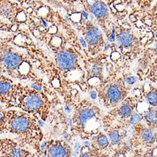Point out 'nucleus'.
<instances>
[{
  "label": "nucleus",
  "mask_w": 157,
  "mask_h": 157,
  "mask_svg": "<svg viewBox=\"0 0 157 157\" xmlns=\"http://www.w3.org/2000/svg\"><path fill=\"white\" fill-rule=\"evenodd\" d=\"M0 73L15 79L30 81L35 84L33 88L49 95L48 84L36 73L29 55L7 42L2 35H0Z\"/></svg>",
  "instance_id": "f257e3e1"
},
{
  "label": "nucleus",
  "mask_w": 157,
  "mask_h": 157,
  "mask_svg": "<svg viewBox=\"0 0 157 157\" xmlns=\"http://www.w3.org/2000/svg\"><path fill=\"white\" fill-rule=\"evenodd\" d=\"M1 133L15 135L21 146L33 149L36 156H40L44 135L38 120L33 116L21 110L6 109Z\"/></svg>",
  "instance_id": "f03ea898"
},
{
  "label": "nucleus",
  "mask_w": 157,
  "mask_h": 157,
  "mask_svg": "<svg viewBox=\"0 0 157 157\" xmlns=\"http://www.w3.org/2000/svg\"><path fill=\"white\" fill-rule=\"evenodd\" d=\"M13 108L27 113L38 120L47 121L50 115L51 101L47 93L33 87L16 84Z\"/></svg>",
  "instance_id": "7ed1b4c3"
},
{
  "label": "nucleus",
  "mask_w": 157,
  "mask_h": 157,
  "mask_svg": "<svg viewBox=\"0 0 157 157\" xmlns=\"http://www.w3.org/2000/svg\"><path fill=\"white\" fill-rule=\"evenodd\" d=\"M100 109L93 104L83 101L75 108L72 130L82 136L96 135L101 127Z\"/></svg>",
  "instance_id": "20e7f679"
},
{
  "label": "nucleus",
  "mask_w": 157,
  "mask_h": 157,
  "mask_svg": "<svg viewBox=\"0 0 157 157\" xmlns=\"http://www.w3.org/2000/svg\"><path fill=\"white\" fill-rule=\"evenodd\" d=\"M127 93L124 82L121 79L117 81L114 80L106 84L101 91L99 90V96L104 101L105 106L114 107L124 100Z\"/></svg>",
  "instance_id": "39448f33"
},
{
  "label": "nucleus",
  "mask_w": 157,
  "mask_h": 157,
  "mask_svg": "<svg viewBox=\"0 0 157 157\" xmlns=\"http://www.w3.org/2000/svg\"><path fill=\"white\" fill-rule=\"evenodd\" d=\"M0 156L35 157L36 154L21 146L17 141L8 138H0Z\"/></svg>",
  "instance_id": "423d86ee"
},
{
  "label": "nucleus",
  "mask_w": 157,
  "mask_h": 157,
  "mask_svg": "<svg viewBox=\"0 0 157 157\" xmlns=\"http://www.w3.org/2000/svg\"><path fill=\"white\" fill-rule=\"evenodd\" d=\"M135 132L132 139L133 147L141 146V148H148L153 145L156 142L157 135L153 129L138 123L135 124Z\"/></svg>",
  "instance_id": "0eeeda50"
},
{
  "label": "nucleus",
  "mask_w": 157,
  "mask_h": 157,
  "mask_svg": "<svg viewBox=\"0 0 157 157\" xmlns=\"http://www.w3.org/2000/svg\"><path fill=\"white\" fill-rule=\"evenodd\" d=\"M52 52L54 54L57 67L63 74L75 69L77 66V59L72 51L62 47Z\"/></svg>",
  "instance_id": "6e6552de"
},
{
  "label": "nucleus",
  "mask_w": 157,
  "mask_h": 157,
  "mask_svg": "<svg viewBox=\"0 0 157 157\" xmlns=\"http://www.w3.org/2000/svg\"><path fill=\"white\" fill-rule=\"evenodd\" d=\"M83 33L89 50L93 55L101 51L104 46L103 38L101 31L95 25L89 21H87Z\"/></svg>",
  "instance_id": "1a4fd4ad"
},
{
  "label": "nucleus",
  "mask_w": 157,
  "mask_h": 157,
  "mask_svg": "<svg viewBox=\"0 0 157 157\" xmlns=\"http://www.w3.org/2000/svg\"><path fill=\"white\" fill-rule=\"evenodd\" d=\"M15 83L11 78L0 74V102L5 104V108H13L15 96Z\"/></svg>",
  "instance_id": "9d476101"
},
{
  "label": "nucleus",
  "mask_w": 157,
  "mask_h": 157,
  "mask_svg": "<svg viewBox=\"0 0 157 157\" xmlns=\"http://www.w3.org/2000/svg\"><path fill=\"white\" fill-rule=\"evenodd\" d=\"M45 144V147L42 149L40 156L65 157L71 155V148L65 141L50 140Z\"/></svg>",
  "instance_id": "9b49d317"
},
{
  "label": "nucleus",
  "mask_w": 157,
  "mask_h": 157,
  "mask_svg": "<svg viewBox=\"0 0 157 157\" xmlns=\"http://www.w3.org/2000/svg\"><path fill=\"white\" fill-rule=\"evenodd\" d=\"M82 4L87 11L92 13L100 23L104 25L105 21L108 18L109 10L102 0H81Z\"/></svg>",
  "instance_id": "f8f14e48"
},
{
  "label": "nucleus",
  "mask_w": 157,
  "mask_h": 157,
  "mask_svg": "<svg viewBox=\"0 0 157 157\" xmlns=\"http://www.w3.org/2000/svg\"><path fill=\"white\" fill-rule=\"evenodd\" d=\"M23 9L18 3L11 0H0V17L6 19L11 23H17V16Z\"/></svg>",
  "instance_id": "ddd939ff"
},
{
  "label": "nucleus",
  "mask_w": 157,
  "mask_h": 157,
  "mask_svg": "<svg viewBox=\"0 0 157 157\" xmlns=\"http://www.w3.org/2000/svg\"><path fill=\"white\" fill-rule=\"evenodd\" d=\"M136 99L133 98H129L125 99L120 106L113 110L111 114L118 116L121 120H125L131 116L136 106Z\"/></svg>",
  "instance_id": "4468645a"
},
{
  "label": "nucleus",
  "mask_w": 157,
  "mask_h": 157,
  "mask_svg": "<svg viewBox=\"0 0 157 157\" xmlns=\"http://www.w3.org/2000/svg\"><path fill=\"white\" fill-rule=\"evenodd\" d=\"M117 41L122 49L129 50L136 44V38L126 30H121L117 34Z\"/></svg>",
  "instance_id": "2eb2a0df"
},
{
  "label": "nucleus",
  "mask_w": 157,
  "mask_h": 157,
  "mask_svg": "<svg viewBox=\"0 0 157 157\" xmlns=\"http://www.w3.org/2000/svg\"><path fill=\"white\" fill-rule=\"evenodd\" d=\"M109 145V142L107 136L102 133H99V135L96 134L95 138L93 140V146L97 150L106 149Z\"/></svg>",
  "instance_id": "dca6fc26"
},
{
  "label": "nucleus",
  "mask_w": 157,
  "mask_h": 157,
  "mask_svg": "<svg viewBox=\"0 0 157 157\" xmlns=\"http://www.w3.org/2000/svg\"><path fill=\"white\" fill-rule=\"evenodd\" d=\"M144 117L150 127L157 128V111L155 109L151 107L149 108L148 109L145 111Z\"/></svg>",
  "instance_id": "f3484780"
},
{
  "label": "nucleus",
  "mask_w": 157,
  "mask_h": 157,
  "mask_svg": "<svg viewBox=\"0 0 157 157\" xmlns=\"http://www.w3.org/2000/svg\"><path fill=\"white\" fill-rule=\"evenodd\" d=\"M108 133L113 145H118L121 141V139L122 138V135H121L120 131L117 129L113 128L108 131Z\"/></svg>",
  "instance_id": "a211bd4d"
},
{
  "label": "nucleus",
  "mask_w": 157,
  "mask_h": 157,
  "mask_svg": "<svg viewBox=\"0 0 157 157\" xmlns=\"http://www.w3.org/2000/svg\"><path fill=\"white\" fill-rule=\"evenodd\" d=\"M146 99L151 106H157V89H151L146 94Z\"/></svg>",
  "instance_id": "6ab92c4d"
},
{
  "label": "nucleus",
  "mask_w": 157,
  "mask_h": 157,
  "mask_svg": "<svg viewBox=\"0 0 157 157\" xmlns=\"http://www.w3.org/2000/svg\"><path fill=\"white\" fill-rule=\"evenodd\" d=\"M143 119V116L140 115V114L133 112L132 114L129 117V124L132 125H135L138 123H139L141 120Z\"/></svg>",
  "instance_id": "aec40b11"
},
{
  "label": "nucleus",
  "mask_w": 157,
  "mask_h": 157,
  "mask_svg": "<svg viewBox=\"0 0 157 157\" xmlns=\"http://www.w3.org/2000/svg\"><path fill=\"white\" fill-rule=\"evenodd\" d=\"M6 109L0 108V133H2L4 125V121L5 118Z\"/></svg>",
  "instance_id": "412c9836"
},
{
  "label": "nucleus",
  "mask_w": 157,
  "mask_h": 157,
  "mask_svg": "<svg viewBox=\"0 0 157 157\" xmlns=\"http://www.w3.org/2000/svg\"><path fill=\"white\" fill-rule=\"evenodd\" d=\"M91 74L94 75H99L101 74V69L98 65H95L91 69Z\"/></svg>",
  "instance_id": "4be33fe9"
},
{
  "label": "nucleus",
  "mask_w": 157,
  "mask_h": 157,
  "mask_svg": "<svg viewBox=\"0 0 157 157\" xmlns=\"http://www.w3.org/2000/svg\"><path fill=\"white\" fill-rule=\"evenodd\" d=\"M124 81L129 85H133L136 81V78L134 76H129L125 78Z\"/></svg>",
  "instance_id": "5701e85b"
},
{
  "label": "nucleus",
  "mask_w": 157,
  "mask_h": 157,
  "mask_svg": "<svg viewBox=\"0 0 157 157\" xmlns=\"http://www.w3.org/2000/svg\"><path fill=\"white\" fill-rule=\"evenodd\" d=\"M109 38V40L111 42H113L115 40V38H116V30L114 28H113L112 29V31L111 32V33L109 34V36H108Z\"/></svg>",
  "instance_id": "b1692460"
},
{
  "label": "nucleus",
  "mask_w": 157,
  "mask_h": 157,
  "mask_svg": "<svg viewBox=\"0 0 157 157\" xmlns=\"http://www.w3.org/2000/svg\"><path fill=\"white\" fill-rule=\"evenodd\" d=\"M62 1L66 4H74L77 2L78 0H62Z\"/></svg>",
  "instance_id": "393cba45"
},
{
  "label": "nucleus",
  "mask_w": 157,
  "mask_h": 157,
  "mask_svg": "<svg viewBox=\"0 0 157 157\" xmlns=\"http://www.w3.org/2000/svg\"><path fill=\"white\" fill-rule=\"evenodd\" d=\"M97 92L96 90H92L90 92V98H92L93 99H95L97 98Z\"/></svg>",
  "instance_id": "a878e982"
},
{
  "label": "nucleus",
  "mask_w": 157,
  "mask_h": 157,
  "mask_svg": "<svg viewBox=\"0 0 157 157\" xmlns=\"http://www.w3.org/2000/svg\"><path fill=\"white\" fill-rule=\"evenodd\" d=\"M80 42H81V44H82V45L83 46L84 48H86L87 47V43L86 42L85 40H84V39L81 37L80 38Z\"/></svg>",
  "instance_id": "bb28decb"
},
{
  "label": "nucleus",
  "mask_w": 157,
  "mask_h": 157,
  "mask_svg": "<svg viewBox=\"0 0 157 157\" xmlns=\"http://www.w3.org/2000/svg\"><path fill=\"white\" fill-rule=\"evenodd\" d=\"M80 149H81V146H80L79 144H78V143L75 144V150L78 151Z\"/></svg>",
  "instance_id": "cd10ccee"
},
{
  "label": "nucleus",
  "mask_w": 157,
  "mask_h": 157,
  "mask_svg": "<svg viewBox=\"0 0 157 157\" xmlns=\"http://www.w3.org/2000/svg\"><path fill=\"white\" fill-rule=\"evenodd\" d=\"M106 1H107V2H108V3L111 4V3L114 1V0H106Z\"/></svg>",
  "instance_id": "c85d7f7f"
},
{
  "label": "nucleus",
  "mask_w": 157,
  "mask_h": 157,
  "mask_svg": "<svg viewBox=\"0 0 157 157\" xmlns=\"http://www.w3.org/2000/svg\"><path fill=\"white\" fill-rule=\"evenodd\" d=\"M155 48H156V51H157V40H156V45H155Z\"/></svg>",
  "instance_id": "c756f323"
}]
</instances>
